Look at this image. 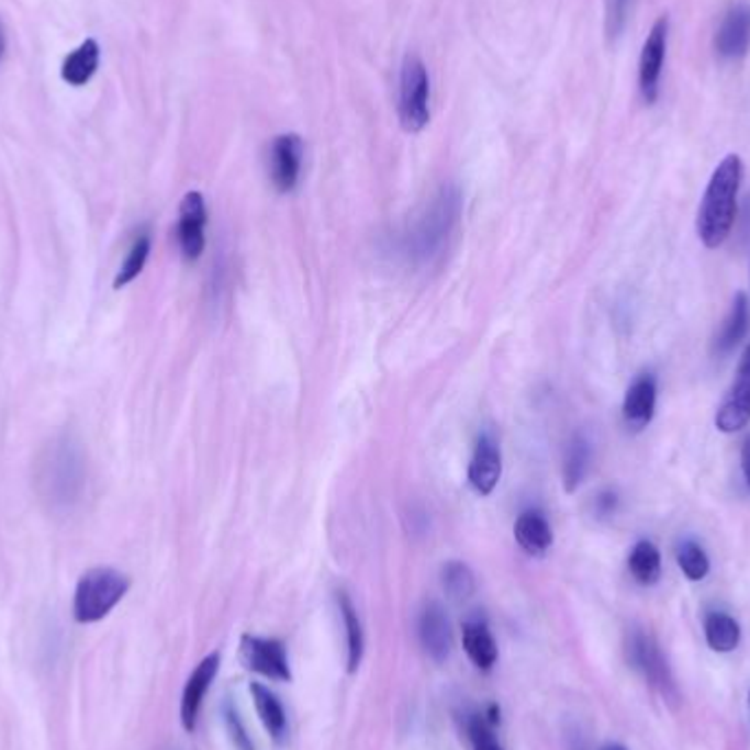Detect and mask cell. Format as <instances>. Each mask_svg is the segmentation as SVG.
<instances>
[{"label": "cell", "instance_id": "4316f807", "mask_svg": "<svg viewBox=\"0 0 750 750\" xmlns=\"http://www.w3.org/2000/svg\"><path fill=\"white\" fill-rule=\"evenodd\" d=\"M149 250H152V237L147 231H143L136 235V239H134V244H132V248H130V253H127V257H125V261H123V266L114 279V288H125L127 283H132L143 272L145 261L149 257Z\"/></svg>", "mask_w": 750, "mask_h": 750}, {"label": "cell", "instance_id": "7402d4cb", "mask_svg": "<svg viewBox=\"0 0 750 750\" xmlns=\"http://www.w3.org/2000/svg\"><path fill=\"white\" fill-rule=\"evenodd\" d=\"M705 637L714 652H734L740 643V624L727 613H712L705 622Z\"/></svg>", "mask_w": 750, "mask_h": 750}, {"label": "cell", "instance_id": "6da1fadb", "mask_svg": "<svg viewBox=\"0 0 750 750\" xmlns=\"http://www.w3.org/2000/svg\"><path fill=\"white\" fill-rule=\"evenodd\" d=\"M745 165L738 154H729L716 167L698 211V235L707 248H720L738 215V195L742 187Z\"/></svg>", "mask_w": 750, "mask_h": 750}, {"label": "cell", "instance_id": "8fae6325", "mask_svg": "<svg viewBox=\"0 0 750 750\" xmlns=\"http://www.w3.org/2000/svg\"><path fill=\"white\" fill-rule=\"evenodd\" d=\"M217 672H220V654L217 652L204 657L195 665V670L191 672V676L184 685V692H182V701H180V723H182L184 731H189V734L195 731L204 696H206L211 683L215 681Z\"/></svg>", "mask_w": 750, "mask_h": 750}, {"label": "cell", "instance_id": "44dd1931", "mask_svg": "<svg viewBox=\"0 0 750 750\" xmlns=\"http://www.w3.org/2000/svg\"><path fill=\"white\" fill-rule=\"evenodd\" d=\"M99 59H101V51H99L97 40L90 37L81 42L72 53L66 55L61 64V79L70 86L88 83L99 68Z\"/></svg>", "mask_w": 750, "mask_h": 750}, {"label": "cell", "instance_id": "d4e9b609", "mask_svg": "<svg viewBox=\"0 0 750 750\" xmlns=\"http://www.w3.org/2000/svg\"><path fill=\"white\" fill-rule=\"evenodd\" d=\"M591 444L589 439H584L582 435L573 437L569 450H567V459H564V488L567 492H575L580 488V483L584 481V477L589 474L591 468Z\"/></svg>", "mask_w": 750, "mask_h": 750}, {"label": "cell", "instance_id": "30bf717a", "mask_svg": "<svg viewBox=\"0 0 750 750\" xmlns=\"http://www.w3.org/2000/svg\"><path fill=\"white\" fill-rule=\"evenodd\" d=\"M206 231V204L200 191H189L180 202L178 217V246L184 259L195 261L204 253Z\"/></svg>", "mask_w": 750, "mask_h": 750}, {"label": "cell", "instance_id": "9a60e30c", "mask_svg": "<svg viewBox=\"0 0 750 750\" xmlns=\"http://www.w3.org/2000/svg\"><path fill=\"white\" fill-rule=\"evenodd\" d=\"M657 411V378L652 373H641L628 389L624 400L626 426L641 433L650 426Z\"/></svg>", "mask_w": 750, "mask_h": 750}, {"label": "cell", "instance_id": "8992f818", "mask_svg": "<svg viewBox=\"0 0 750 750\" xmlns=\"http://www.w3.org/2000/svg\"><path fill=\"white\" fill-rule=\"evenodd\" d=\"M239 657L246 670L277 681V683H290L292 672H290V661H288V650L279 639H264V637H253L244 635L242 646H239Z\"/></svg>", "mask_w": 750, "mask_h": 750}, {"label": "cell", "instance_id": "1f68e13d", "mask_svg": "<svg viewBox=\"0 0 750 750\" xmlns=\"http://www.w3.org/2000/svg\"><path fill=\"white\" fill-rule=\"evenodd\" d=\"M617 507H619V496L615 494V492H602L597 499H595V514L600 516V518H611V516H615V512H617Z\"/></svg>", "mask_w": 750, "mask_h": 750}, {"label": "cell", "instance_id": "836d02e7", "mask_svg": "<svg viewBox=\"0 0 750 750\" xmlns=\"http://www.w3.org/2000/svg\"><path fill=\"white\" fill-rule=\"evenodd\" d=\"M2 53H4V31H2V24H0V59H2Z\"/></svg>", "mask_w": 750, "mask_h": 750}, {"label": "cell", "instance_id": "ba28073f", "mask_svg": "<svg viewBox=\"0 0 750 750\" xmlns=\"http://www.w3.org/2000/svg\"><path fill=\"white\" fill-rule=\"evenodd\" d=\"M303 141L296 134H281L272 141L268 152V173L277 191L290 193L301 180Z\"/></svg>", "mask_w": 750, "mask_h": 750}, {"label": "cell", "instance_id": "3957f363", "mask_svg": "<svg viewBox=\"0 0 750 750\" xmlns=\"http://www.w3.org/2000/svg\"><path fill=\"white\" fill-rule=\"evenodd\" d=\"M461 215V193L457 187H441L430 200L422 217L417 220L413 233L408 235V250L417 259H428L441 250L444 242L452 233Z\"/></svg>", "mask_w": 750, "mask_h": 750}, {"label": "cell", "instance_id": "ac0fdd59", "mask_svg": "<svg viewBox=\"0 0 750 750\" xmlns=\"http://www.w3.org/2000/svg\"><path fill=\"white\" fill-rule=\"evenodd\" d=\"M514 534H516V542L523 547V551H527L529 556H536V558L545 556L553 545L551 525L545 518V514H540L536 510L520 514V518L516 520Z\"/></svg>", "mask_w": 750, "mask_h": 750}, {"label": "cell", "instance_id": "277c9868", "mask_svg": "<svg viewBox=\"0 0 750 750\" xmlns=\"http://www.w3.org/2000/svg\"><path fill=\"white\" fill-rule=\"evenodd\" d=\"M127 589H130V580L110 567H99V569L88 571L86 575H81L75 589V600H72L75 619L79 624L101 622L125 597Z\"/></svg>", "mask_w": 750, "mask_h": 750}, {"label": "cell", "instance_id": "5bb4252c", "mask_svg": "<svg viewBox=\"0 0 750 750\" xmlns=\"http://www.w3.org/2000/svg\"><path fill=\"white\" fill-rule=\"evenodd\" d=\"M501 474H503L501 446L494 439V435L485 433L479 439L474 457H472V463H470V472H468L470 485L474 488L477 494L490 496L496 490V485L501 481Z\"/></svg>", "mask_w": 750, "mask_h": 750}, {"label": "cell", "instance_id": "2e32d148", "mask_svg": "<svg viewBox=\"0 0 750 750\" xmlns=\"http://www.w3.org/2000/svg\"><path fill=\"white\" fill-rule=\"evenodd\" d=\"M750 46V4L738 2L725 15L718 35L716 48L727 59H738L749 53Z\"/></svg>", "mask_w": 750, "mask_h": 750}, {"label": "cell", "instance_id": "5b68a950", "mask_svg": "<svg viewBox=\"0 0 750 750\" xmlns=\"http://www.w3.org/2000/svg\"><path fill=\"white\" fill-rule=\"evenodd\" d=\"M400 121L406 132H422L430 121V77L417 55H406L400 72Z\"/></svg>", "mask_w": 750, "mask_h": 750}, {"label": "cell", "instance_id": "7a4b0ae2", "mask_svg": "<svg viewBox=\"0 0 750 750\" xmlns=\"http://www.w3.org/2000/svg\"><path fill=\"white\" fill-rule=\"evenodd\" d=\"M37 483L53 507H70L77 501L83 488V455L72 437L64 435L46 448Z\"/></svg>", "mask_w": 750, "mask_h": 750}, {"label": "cell", "instance_id": "603a6c76", "mask_svg": "<svg viewBox=\"0 0 750 750\" xmlns=\"http://www.w3.org/2000/svg\"><path fill=\"white\" fill-rule=\"evenodd\" d=\"M338 606H340V615H343L345 630H347V670H349V674H354V672H358V668L362 663V654H365L362 624H360V617H358L354 604L349 602V597L345 593H340Z\"/></svg>", "mask_w": 750, "mask_h": 750}, {"label": "cell", "instance_id": "484cf974", "mask_svg": "<svg viewBox=\"0 0 750 750\" xmlns=\"http://www.w3.org/2000/svg\"><path fill=\"white\" fill-rule=\"evenodd\" d=\"M441 582L450 600L455 602H466L474 595L477 591V580L474 573L468 564L463 562H448L441 571Z\"/></svg>", "mask_w": 750, "mask_h": 750}, {"label": "cell", "instance_id": "52a82bcc", "mask_svg": "<svg viewBox=\"0 0 750 750\" xmlns=\"http://www.w3.org/2000/svg\"><path fill=\"white\" fill-rule=\"evenodd\" d=\"M668 33H670V20L668 15H661L652 31L648 33V40L641 51L639 59V88L646 99V103H654L659 99V83L661 72L665 64V51H668Z\"/></svg>", "mask_w": 750, "mask_h": 750}, {"label": "cell", "instance_id": "7c38bea8", "mask_svg": "<svg viewBox=\"0 0 750 750\" xmlns=\"http://www.w3.org/2000/svg\"><path fill=\"white\" fill-rule=\"evenodd\" d=\"M417 635L424 652L435 661L444 663L450 657L452 650V628L446 611L437 604L430 602L424 606L417 624Z\"/></svg>", "mask_w": 750, "mask_h": 750}, {"label": "cell", "instance_id": "d6986e66", "mask_svg": "<svg viewBox=\"0 0 750 750\" xmlns=\"http://www.w3.org/2000/svg\"><path fill=\"white\" fill-rule=\"evenodd\" d=\"M250 696H253L257 716H259L264 729L268 731V736L277 745H283L288 738V718H286V712H283V705L279 703V698L268 687H264L261 683L250 685Z\"/></svg>", "mask_w": 750, "mask_h": 750}, {"label": "cell", "instance_id": "9c48e42d", "mask_svg": "<svg viewBox=\"0 0 750 750\" xmlns=\"http://www.w3.org/2000/svg\"><path fill=\"white\" fill-rule=\"evenodd\" d=\"M750 422V345L742 354L738 376L718 408L716 426L720 433H738Z\"/></svg>", "mask_w": 750, "mask_h": 750}, {"label": "cell", "instance_id": "83f0119b", "mask_svg": "<svg viewBox=\"0 0 750 750\" xmlns=\"http://www.w3.org/2000/svg\"><path fill=\"white\" fill-rule=\"evenodd\" d=\"M676 560H679V567L681 571L687 575V580L692 582H701L709 575V558L705 553V549L694 542V540H683L679 547H676Z\"/></svg>", "mask_w": 750, "mask_h": 750}, {"label": "cell", "instance_id": "cb8c5ba5", "mask_svg": "<svg viewBox=\"0 0 750 750\" xmlns=\"http://www.w3.org/2000/svg\"><path fill=\"white\" fill-rule=\"evenodd\" d=\"M628 567L633 578L643 584V586H652L661 580V553L657 549L654 542L650 540H641L635 545L630 558H628Z\"/></svg>", "mask_w": 750, "mask_h": 750}, {"label": "cell", "instance_id": "4fadbf2b", "mask_svg": "<svg viewBox=\"0 0 750 750\" xmlns=\"http://www.w3.org/2000/svg\"><path fill=\"white\" fill-rule=\"evenodd\" d=\"M628 654L633 665L654 685L659 687L665 696H670L672 687V676L668 670V663L661 654V650L657 648V643L652 641V637H648L646 633L637 630L633 633L630 641H628Z\"/></svg>", "mask_w": 750, "mask_h": 750}, {"label": "cell", "instance_id": "4dcf8cb0", "mask_svg": "<svg viewBox=\"0 0 750 750\" xmlns=\"http://www.w3.org/2000/svg\"><path fill=\"white\" fill-rule=\"evenodd\" d=\"M630 0H608V33L615 37L624 31Z\"/></svg>", "mask_w": 750, "mask_h": 750}, {"label": "cell", "instance_id": "e0dca14e", "mask_svg": "<svg viewBox=\"0 0 750 750\" xmlns=\"http://www.w3.org/2000/svg\"><path fill=\"white\" fill-rule=\"evenodd\" d=\"M463 650L472 665L481 672H490L499 661V646L481 619H470L463 624Z\"/></svg>", "mask_w": 750, "mask_h": 750}, {"label": "cell", "instance_id": "d6a6232c", "mask_svg": "<svg viewBox=\"0 0 750 750\" xmlns=\"http://www.w3.org/2000/svg\"><path fill=\"white\" fill-rule=\"evenodd\" d=\"M742 470H745V479L750 488V437H747L745 446H742Z\"/></svg>", "mask_w": 750, "mask_h": 750}, {"label": "cell", "instance_id": "ffe728a7", "mask_svg": "<svg viewBox=\"0 0 750 750\" xmlns=\"http://www.w3.org/2000/svg\"><path fill=\"white\" fill-rule=\"evenodd\" d=\"M750 325V303L749 296L745 292H738L731 305V312L720 329V334L714 340V351L718 356H727L729 351H734L740 340L747 336Z\"/></svg>", "mask_w": 750, "mask_h": 750}, {"label": "cell", "instance_id": "f1b7e54d", "mask_svg": "<svg viewBox=\"0 0 750 750\" xmlns=\"http://www.w3.org/2000/svg\"><path fill=\"white\" fill-rule=\"evenodd\" d=\"M494 727L485 720L483 714H472L466 720V734L472 750H505L494 738Z\"/></svg>", "mask_w": 750, "mask_h": 750}, {"label": "cell", "instance_id": "e575fe53", "mask_svg": "<svg viewBox=\"0 0 750 750\" xmlns=\"http://www.w3.org/2000/svg\"><path fill=\"white\" fill-rule=\"evenodd\" d=\"M604 750H626L624 747H619V745H611V747H606Z\"/></svg>", "mask_w": 750, "mask_h": 750}, {"label": "cell", "instance_id": "f546056e", "mask_svg": "<svg viewBox=\"0 0 750 750\" xmlns=\"http://www.w3.org/2000/svg\"><path fill=\"white\" fill-rule=\"evenodd\" d=\"M224 716H226V727H228V734H231V738H233V745H235V749L255 750V747L250 745V738L246 736V729H244V725H242V720H239L237 712H235L231 705L226 707Z\"/></svg>", "mask_w": 750, "mask_h": 750}]
</instances>
